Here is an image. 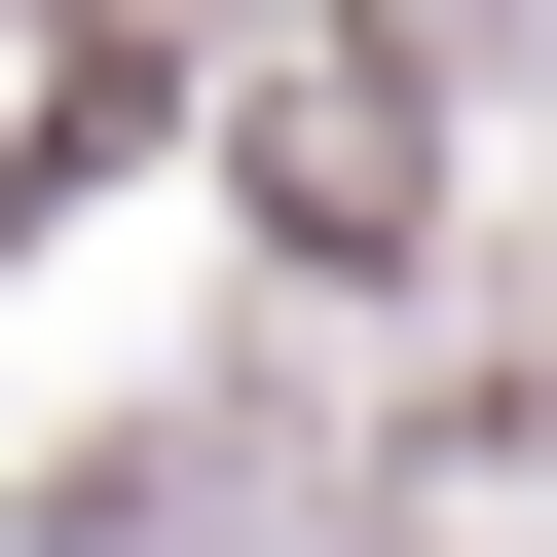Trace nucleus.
<instances>
[{
    "mask_svg": "<svg viewBox=\"0 0 557 557\" xmlns=\"http://www.w3.org/2000/svg\"><path fill=\"white\" fill-rule=\"evenodd\" d=\"M260 223H298V260H409V223H446V112H409V38H298V75H260Z\"/></svg>",
    "mask_w": 557,
    "mask_h": 557,
    "instance_id": "obj_1",
    "label": "nucleus"
}]
</instances>
